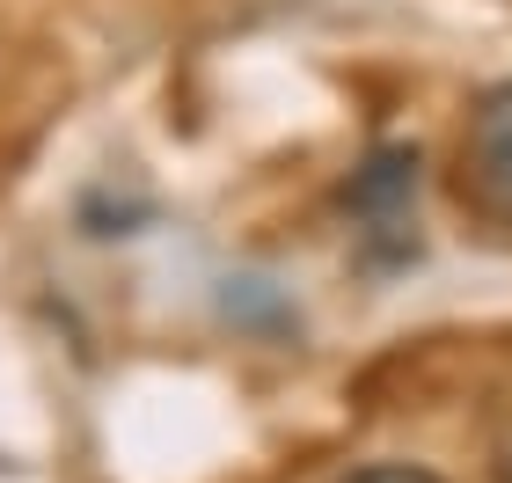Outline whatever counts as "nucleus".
I'll use <instances>...</instances> for the list:
<instances>
[{
    "label": "nucleus",
    "instance_id": "f257e3e1",
    "mask_svg": "<svg viewBox=\"0 0 512 483\" xmlns=\"http://www.w3.org/2000/svg\"><path fill=\"white\" fill-rule=\"evenodd\" d=\"M461 198L483 220L512 227V81L469 110V140H461Z\"/></svg>",
    "mask_w": 512,
    "mask_h": 483
},
{
    "label": "nucleus",
    "instance_id": "f03ea898",
    "mask_svg": "<svg viewBox=\"0 0 512 483\" xmlns=\"http://www.w3.org/2000/svg\"><path fill=\"white\" fill-rule=\"evenodd\" d=\"M344 198H352V213L366 220V235L388 242V257H410L417 249V235H403L410 198H417V147H374Z\"/></svg>",
    "mask_w": 512,
    "mask_h": 483
},
{
    "label": "nucleus",
    "instance_id": "7ed1b4c3",
    "mask_svg": "<svg viewBox=\"0 0 512 483\" xmlns=\"http://www.w3.org/2000/svg\"><path fill=\"white\" fill-rule=\"evenodd\" d=\"M337 483H447V476H432L425 462H366V469L337 476Z\"/></svg>",
    "mask_w": 512,
    "mask_h": 483
},
{
    "label": "nucleus",
    "instance_id": "20e7f679",
    "mask_svg": "<svg viewBox=\"0 0 512 483\" xmlns=\"http://www.w3.org/2000/svg\"><path fill=\"white\" fill-rule=\"evenodd\" d=\"M491 476H498V483H512V447L498 454V469H491Z\"/></svg>",
    "mask_w": 512,
    "mask_h": 483
}]
</instances>
